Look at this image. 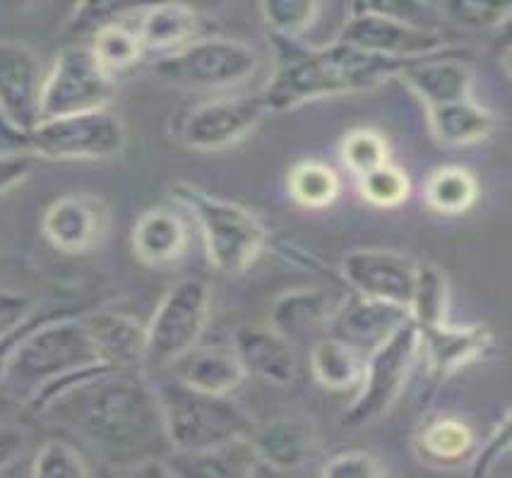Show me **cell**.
I'll list each match as a JSON object with an SVG mask.
<instances>
[{
  "instance_id": "obj_1",
  "label": "cell",
  "mask_w": 512,
  "mask_h": 478,
  "mask_svg": "<svg viewBox=\"0 0 512 478\" xmlns=\"http://www.w3.org/2000/svg\"><path fill=\"white\" fill-rule=\"evenodd\" d=\"M32 406L109 459L142 462L166 440L157 394L140 370H87L39 394Z\"/></svg>"
},
{
  "instance_id": "obj_2",
  "label": "cell",
  "mask_w": 512,
  "mask_h": 478,
  "mask_svg": "<svg viewBox=\"0 0 512 478\" xmlns=\"http://www.w3.org/2000/svg\"><path fill=\"white\" fill-rule=\"evenodd\" d=\"M275 39V73L263 89L267 111H294L318 99L347 97L397 80L404 68L416 61L375 56L354 46L335 41L323 49H306L296 39Z\"/></svg>"
},
{
  "instance_id": "obj_3",
  "label": "cell",
  "mask_w": 512,
  "mask_h": 478,
  "mask_svg": "<svg viewBox=\"0 0 512 478\" xmlns=\"http://www.w3.org/2000/svg\"><path fill=\"white\" fill-rule=\"evenodd\" d=\"M101 366L97 349L80 315L68 310H46L10 356L5 382L29 402L51 387Z\"/></svg>"
},
{
  "instance_id": "obj_4",
  "label": "cell",
  "mask_w": 512,
  "mask_h": 478,
  "mask_svg": "<svg viewBox=\"0 0 512 478\" xmlns=\"http://www.w3.org/2000/svg\"><path fill=\"white\" fill-rule=\"evenodd\" d=\"M166 442L174 452H210L246 442L255 421L229 394L193 390L181 380L154 387Z\"/></svg>"
},
{
  "instance_id": "obj_5",
  "label": "cell",
  "mask_w": 512,
  "mask_h": 478,
  "mask_svg": "<svg viewBox=\"0 0 512 478\" xmlns=\"http://www.w3.org/2000/svg\"><path fill=\"white\" fill-rule=\"evenodd\" d=\"M171 197L195 219L207 260L217 272L238 277L265 253L270 236L263 221L248 207L205 193L186 181L171 183Z\"/></svg>"
},
{
  "instance_id": "obj_6",
  "label": "cell",
  "mask_w": 512,
  "mask_h": 478,
  "mask_svg": "<svg viewBox=\"0 0 512 478\" xmlns=\"http://www.w3.org/2000/svg\"><path fill=\"white\" fill-rule=\"evenodd\" d=\"M258 70L260 53L253 46L222 37H198L152 63V73L159 80L190 92H222L241 87L253 80Z\"/></svg>"
},
{
  "instance_id": "obj_7",
  "label": "cell",
  "mask_w": 512,
  "mask_h": 478,
  "mask_svg": "<svg viewBox=\"0 0 512 478\" xmlns=\"http://www.w3.org/2000/svg\"><path fill=\"white\" fill-rule=\"evenodd\" d=\"M22 137L25 152L51 161H106L121 157L128 133L109 109L41 118Z\"/></svg>"
},
{
  "instance_id": "obj_8",
  "label": "cell",
  "mask_w": 512,
  "mask_h": 478,
  "mask_svg": "<svg viewBox=\"0 0 512 478\" xmlns=\"http://www.w3.org/2000/svg\"><path fill=\"white\" fill-rule=\"evenodd\" d=\"M419 354L421 339L412 320H407L395 332L388 334L383 342L375 344L363 361L359 394L342 416L344 426H371L388 414L400 399Z\"/></svg>"
},
{
  "instance_id": "obj_9",
  "label": "cell",
  "mask_w": 512,
  "mask_h": 478,
  "mask_svg": "<svg viewBox=\"0 0 512 478\" xmlns=\"http://www.w3.org/2000/svg\"><path fill=\"white\" fill-rule=\"evenodd\" d=\"M212 308V291L202 279H178L162 296L152 320L147 322L145 366L169 368L193 346H198L207 330Z\"/></svg>"
},
{
  "instance_id": "obj_10",
  "label": "cell",
  "mask_w": 512,
  "mask_h": 478,
  "mask_svg": "<svg viewBox=\"0 0 512 478\" xmlns=\"http://www.w3.org/2000/svg\"><path fill=\"white\" fill-rule=\"evenodd\" d=\"M113 80L101 68L89 46H68L58 53L41 87V118L106 109L113 97Z\"/></svg>"
},
{
  "instance_id": "obj_11",
  "label": "cell",
  "mask_w": 512,
  "mask_h": 478,
  "mask_svg": "<svg viewBox=\"0 0 512 478\" xmlns=\"http://www.w3.org/2000/svg\"><path fill=\"white\" fill-rule=\"evenodd\" d=\"M260 94L219 97L193 106L176 125V140L195 152H222L253 133L267 116Z\"/></svg>"
},
{
  "instance_id": "obj_12",
  "label": "cell",
  "mask_w": 512,
  "mask_h": 478,
  "mask_svg": "<svg viewBox=\"0 0 512 478\" xmlns=\"http://www.w3.org/2000/svg\"><path fill=\"white\" fill-rule=\"evenodd\" d=\"M421 262L402 250L361 248L342 260V277L354 294L378 298L409 310Z\"/></svg>"
},
{
  "instance_id": "obj_13",
  "label": "cell",
  "mask_w": 512,
  "mask_h": 478,
  "mask_svg": "<svg viewBox=\"0 0 512 478\" xmlns=\"http://www.w3.org/2000/svg\"><path fill=\"white\" fill-rule=\"evenodd\" d=\"M339 41L375 56L397 58V61H421V58L443 53L448 41L433 27H416L407 22L388 20L378 15H349Z\"/></svg>"
},
{
  "instance_id": "obj_14",
  "label": "cell",
  "mask_w": 512,
  "mask_h": 478,
  "mask_svg": "<svg viewBox=\"0 0 512 478\" xmlns=\"http://www.w3.org/2000/svg\"><path fill=\"white\" fill-rule=\"evenodd\" d=\"M44 73L29 46L0 41V118L15 135H25L41 121Z\"/></svg>"
},
{
  "instance_id": "obj_15",
  "label": "cell",
  "mask_w": 512,
  "mask_h": 478,
  "mask_svg": "<svg viewBox=\"0 0 512 478\" xmlns=\"http://www.w3.org/2000/svg\"><path fill=\"white\" fill-rule=\"evenodd\" d=\"M109 224V207L99 197L70 193L46 207L41 233L61 253L82 255L101 246L109 233Z\"/></svg>"
},
{
  "instance_id": "obj_16",
  "label": "cell",
  "mask_w": 512,
  "mask_h": 478,
  "mask_svg": "<svg viewBox=\"0 0 512 478\" xmlns=\"http://www.w3.org/2000/svg\"><path fill=\"white\" fill-rule=\"evenodd\" d=\"M320 445V433L313 418L303 414H287L255 426L248 435V447L258 464L279 471L303 469L315 457Z\"/></svg>"
},
{
  "instance_id": "obj_17",
  "label": "cell",
  "mask_w": 512,
  "mask_h": 478,
  "mask_svg": "<svg viewBox=\"0 0 512 478\" xmlns=\"http://www.w3.org/2000/svg\"><path fill=\"white\" fill-rule=\"evenodd\" d=\"M407 320H412L407 308L354 294L344 303H339L332 318L327 320L325 330L330 337L354 346L356 351H371L375 344L383 342L388 334L395 332Z\"/></svg>"
},
{
  "instance_id": "obj_18",
  "label": "cell",
  "mask_w": 512,
  "mask_h": 478,
  "mask_svg": "<svg viewBox=\"0 0 512 478\" xmlns=\"http://www.w3.org/2000/svg\"><path fill=\"white\" fill-rule=\"evenodd\" d=\"M101 366L111 370H140L145 366L147 327L123 310L101 308L82 313Z\"/></svg>"
},
{
  "instance_id": "obj_19",
  "label": "cell",
  "mask_w": 512,
  "mask_h": 478,
  "mask_svg": "<svg viewBox=\"0 0 512 478\" xmlns=\"http://www.w3.org/2000/svg\"><path fill=\"white\" fill-rule=\"evenodd\" d=\"M419 339L421 354L426 356L436 380H448L457 370L481 361L493 349V332L486 325H452L450 320L421 327Z\"/></svg>"
},
{
  "instance_id": "obj_20",
  "label": "cell",
  "mask_w": 512,
  "mask_h": 478,
  "mask_svg": "<svg viewBox=\"0 0 512 478\" xmlns=\"http://www.w3.org/2000/svg\"><path fill=\"white\" fill-rule=\"evenodd\" d=\"M246 375L270 382L275 387H289L299 375L294 342L267 327H241L234 332V349Z\"/></svg>"
},
{
  "instance_id": "obj_21",
  "label": "cell",
  "mask_w": 512,
  "mask_h": 478,
  "mask_svg": "<svg viewBox=\"0 0 512 478\" xmlns=\"http://www.w3.org/2000/svg\"><path fill=\"white\" fill-rule=\"evenodd\" d=\"M133 253L147 267H169L186 255L188 226L178 212L152 207L140 214L133 226Z\"/></svg>"
},
{
  "instance_id": "obj_22",
  "label": "cell",
  "mask_w": 512,
  "mask_h": 478,
  "mask_svg": "<svg viewBox=\"0 0 512 478\" xmlns=\"http://www.w3.org/2000/svg\"><path fill=\"white\" fill-rule=\"evenodd\" d=\"M421 101L428 106L452 104V101L474 97V77L469 68L450 58L428 56L404 68L400 77Z\"/></svg>"
},
{
  "instance_id": "obj_23",
  "label": "cell",
  "mask_w": 512,
  "mask_h": 478,
  "mask_svg": "<svg viewBox=\"0 0 512 478\" xmlns=\"http://www.w3.org/2000/svg\"><path fill=\"white\" fill-rule=\"evenodd\" d=\"M200 15L174 0H154V3L135 13V32L147 53H171L200 37Z\"/></svg>"
},
{
  "instance_id": "obj_24",
  "label": "cell",
  "mask_w": 512,
  "mask_h": 478,
  "mask_svg": "<svg viewBox=\"0 0 512 478\" xmlns=\"http://www.w3.org/2000/svg\"><path fill=\"white\" fill-rule=\"evenodd\" d=\"M171 373L183 385L210 394H231L248 378L234 351L193 349L171 363Z\"/></svg>"
},
{
  "instance_id": "obj_25",
  "label": "cell",
  "mask_w": 512,
  "mask_h": 478,
  "mask_svg": "<svg viewBox=\"0 0 512 478\" xmlns=\"http://www.w3.org/2000/svg\"><path fill=\"white\" fill-rule=\"evenodd\" d=\"M428 128L433 140L445 147L479 145L496 133V116L474 97L452 104L428 106Z\"/></svg>"
},
{
  "instance_id": "obj_26",
  "label": "cell",
  "mask_w": 512,
  "mask_h": 478,
  "mask_svg": "<svg viewBox=\"0 0 512 478\" xmlns=\"http://www.w3.org/2000/svg\"><path fill=\"white\" fill-rule=\"evenodd\" d=\"M332 298L320 289H291L287 294L277 296L270 308V320L267 325L272 330L287 337L289 342L306 337L320 327L335 313Z\"/></svg>"
},
{
  "instance_id": "obj_27",
  "label": "cell",
  "mask_w": 512,
  "mask_h": 478,
  "mask_svg": "<svg viewBox=\"0 0 512 478\" xmlns=\"http://www.w3.org/2000/svg\"><path fill=\"white\" fill-rule=\"evenodd\" d=\"M476 445L474 428L450 414L431 416L416 433V450L431 464L469 462Z\"/></svg>"
},
{
  "instance_id": "obj_28",
  "label": "cell",
  "mask_w": 512,
  "mask_h": 478,
  "mask_svg": "<svg viewBox=\"0 0 512 478\" xmlns=\"http://www.w3.org/2000/svg\"><path fill=\"white\" fill-rule=\"evenodd\" d=\"M363 368L361 351L327 334L311 349V373L325 390H351L359 385Z\"/></svg>"
},
{
  "instance_id": "obj_29",
  "label": "cell",
  "mask_w": 512,
  "mask_h": 478,
  "mask_svg": "<svg viewBox=\"0 0 512 478\" xmlns=\"http://www.w3.org/2000/svg\"><path fill=\"white\" fill-rule=\"evenodd\" d=\"M426 205L445 217L469 212L479 200V181L462 166H440L428 176L424 188Z\"/></svg>"
},
{
  "instance_id": "obj_30",
  "label": "cell",
  "mask_w": 512,
  "mask_h": 478,
  "mask_svg": "<svg viewBox=\"0 0 512 478\" xmlns=\"http://www.w3.org/2000/svg\"><path fill=\"white\" fill-rule=\"evenodd\" d=\"M409 318L419 330L450 320V284L443 267L421 262L409 303Z\"/></svg>"
},
{
  "instance_id": "obj_31",
  "label": "cell",
  "mask_w": 512,
  "mask_h": 478,
  "mask_svg": "<svg viewBox=\"0 0 512 478\" xmlns=\"http://www.w3.org/2000/svg\"><path fill=\"white\" fill-rule=\"evenodd\" d=\"M287 190L299 207L325 209L342 193V181L323 161H301L289 171Z\"/></svg>"
},
{
  "instance_id": "obj_32",
  "label": "cell",
  "mask_w": 512,
  "mask_h": 478,
  "mask_svg": "<svg viewBox=\"0 0 512 478\" xmlns=\"http://www.w3.org/2000/svg\"><path fill=\"white\" fill-rule=\"evenodd\" d=\"M94 58H97L101 68L106 70L111 77H116L123 70L133 68L135 63L145 58V49H142V41L135 32V25L130 20L116 22V25L101 27L99 32H94L92 44Z\"/></svg>"
},
{
  "instance_id": "obj_33",
  "label": "cell",
  "mask_w": 512,
  "mask_h": 478,
  "mask_svg": "<svg viewBox=\"0 0 512 478\" xmlns=\"http://www.w3.org/2000/svg\"><path fill=\"white\" fill-rule=\"evenodd\" d=\"M445 20L472 32L505 27L512 15V0H431Z\"/></svg>"
},
{
  "instance_id": "obj_34",
  "label": "cell",
  "mask_w": 512,
  "mask_h": 478,
  "mask_svg": "<svg viewBox=\"0 0 512 478\" xmlns=\"http://www.w3.org/2000/svg\"><path fill=\"white\" fill-rule=\"evenodd\" d=\"M267 32L277 39H299L318 22L320 0H258Z\"/></svg>"
},
{
  "instance_id": "obj_35",
  "label": "cell",
  "mask_w": 512,
  "mask_h": 478,
  "mask_svg": "<svg viewBox=\"0 0 512 478\" xmlns=\"http://www.w3.org/2000/svg\"><path fill=\"white\" fill-rule=\"evenodd\" d=\"M243 445V442H238ZM224 447V450L210 452H174L169 466L171 476H198V478H224V476H246L250 471L241 466L236 457V447Z\"/></svg>"
},
{
  "instance_id": "obj_36",
  "label": "cell",
  "mask_w": 512,
  "mask_h": 478,
  "mask_svg": "<svg viewBox=\"0 0 512 478\" xmlns=\"http://www.w3.org/2000/svg\"><path fill=\"white\" fill-rule=\"evenodd\" d=\"M409 193H412V181L404 169L392 161H385V164L359 176V195L368 205L378 209H395L404 205Z\"/></svg>"
},
{
  "instance_id": "obj_37",
  "label": "cell",
  "mask_w": 512,
  "mask_h": 478,
  "mask_svg": "<svg viewBox=\"0 0 512 478\" xmlns=\"http://www.w3.org/2000/svg\"><path fill=\"white\" fill-rule=\"evenodd\" d=\"M150 3L154 0H77L68 20V29L73 34H94L101 27L130 20Z\"/></svg>"
},
{
  "instance_id": "obj_38",
  "label": "cell",
  "mask_w": 512,
  "mask_h": 478,
  "mask_svg": "<svg viewBox=\"0 0 512 478\" xmlns=\"http://www.w3.org/2000/svg\"><path fill=\"white\" fill-rule=\"evenodd\" d=\"M342 161L344 169L361 176V173L390 161L388 142H385L383 135L375 133V130H351L342 140Z\"/></svg>"
},
{
  "instance_id": "obj_39",
  "label": "cell",
  "mask_w": 512,
  "mask_h": 478,
  "mask_svg": "<svg viewBox=\"0 0 512 478\" xmlns=\"http://www.w3.org/2000/svg\"><path fill=\"white\" fill-rule=\"evenodd\" d=\"M32 476L37 478H87L85 457L63 440H49L39 447L32 462Z\"/></svg>"
},
{
  "instance_id": "obj_40",
  "label": "cell",
  "mask_w": 512,
  "mask_h": 478,
  "mask_svg": "<svg viewBox=\"0 0 512 478\" xmlns=\"http://www.w3.org/2000/svg\"><path fill=\"white\" fill-rule=\"evenodd\" d=\"M433 3L431 0H351L349 15H378L388 20L407 22L416 27H431Z\"/></svg>"
},
{
  "instance_id": "obj_41",
  "label": "cell",
  "mask_w": 512,
  "mask_h": 478,
  "mask_svg": "<svg viewBox=\"0 0 512 478\" xmlns=\"http://www.w3.org/2000/svg\"><path fill=\"white\" fill-rule=\"evenodd\" d=\"M510 457H512V423L510 414L503 416V421L498 423L496 430L491 433V438L481 445H476L472 454V476L476 478H493L498 476V464H505L510 469Z\"/></svg>"
},
{
  "instance_id": "obj_42",
  "label": "cell",
  "mask_w": 512,
  "mask_h": 478,
  "mask_svg": "<svg viewBox=\"0 0 512 478\" xmlns=\"http://www.w3.org/2000/svg\"><path fill=\"white\" fill-rule=\"evenodd\" d=\"M390 471L385 469L383 459L366 450H349L330 457L320 469L325 478H383Z\"/></svg>"
},
{
  "instance_id": "obj_43",
  "label": "cell",
  "mask_w": 512,
  "mask_h": 478,
  "mask_svg": "<svg viewBox=\"0 0 512 478\" xmlns=\"http://www.w3.org/2000/svg\"><path fill=\"white\" fill-rule=\"evenodd\" d=\"M37 301L20 291H0V337H8L37 313Z\"/></svg>"
},
{
  "instance_id": "obj_44",
  "label": "cell",
  "mask_w": 512,
  "mask_h": 478,
  "mask_svg": "<svg viewBox=\"0 0 512 478\" xmlns=\"http://www.w3.org/2000/svg\"><path fill=\"white\" fill-rule=\"evenodd\" d=\"M34 159L29 152H10L0 154V195L10 193V190L17 188L32 176Z\"/></svg>"
},
{
  "instance_id": "obj_45",
  "label": "cell",
  "mask_w": 512,
  "mask_h": 478,
  "mask_svg": "<svg viewBox=\"0 0 512 478\" xmlns=\"http://www.w3.org/2000/svg\"><path fill=\"white\" fill-rule=\"evenodd\" d=\"M27 450V433L17 426H0V471L8 469Z\"/></svg>"
},
{
  "instance_id": "obj_46",
  "label": "cell",
  "mask_w": 512,
  "mask_h": 478,
  "mask_svg": "<svg viewBox=\"0 0 512 478\" xmlns=\"http://www.w3.org/2000/svg\"><path fill=\"white\" fill-rule=\"evenodd\" d=\"M44 313H46V310H37V313H34L32 318L25 322V325L17 327V330L10 332L8 337H0V385L5 382V373H8V363H10V356H13L15 346L20 344V339L25 337V334L32 330V327L37 325L41 318H44Z\"/></svg>"
},
{
  "instance_id": "obj_47",
  "label": "cell",
  "mask_w": 512,
  "mask_h": 478,
  "mask_svg": "<svg viewBox=\"0 0 512 478\" xmlns=\"http://www.w3.org/2000/svg\"><path fill=\"white\" fill-rule=\"evenodd\" d=\"M174 3L183 5V8L190 10V13L200 17H210V15H217L219 10L224 8L226 0H174Z\"/></svg>"
},
{
  "instance_id": "obj_48",
  "label": "cell",
  "mask_w": 512,
  "mask_h": 478,
  "mask_svg": "<svg viewBox=\"0 0 512 478\" xmlns=\"http://www.w3.org/2000/svg\"><path fill=\"white\" fill-rule=\"evenodd\" d=\"M29 0H0V15L5 13H17V10H22Z\"/></svg>"
}]
</instances>
